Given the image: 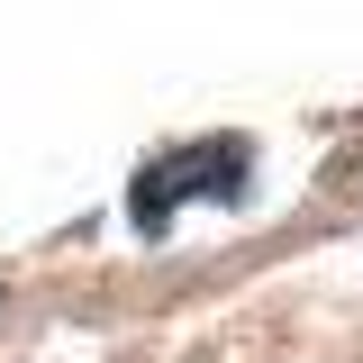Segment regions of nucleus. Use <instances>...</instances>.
<instances>
[{
  "label": "nucleus",
  "instance_id": "f257e3e1",
  "mask_svg": "<svg viewBox=\"0 0 363 363\" xmlns=\"http://www.w3.org/2000/svg\"><path fill=\"white\" fill-rule=\"evenodd\" d=\"M245 173H255V155H245L236 136H200V145L155 155V164L136 173L128 218H136V236H164V227L182 218V200H236V191H245Z\"/></svg>",
  "mask_w": 363,
  "mask_h": 363
}]
</instances>
